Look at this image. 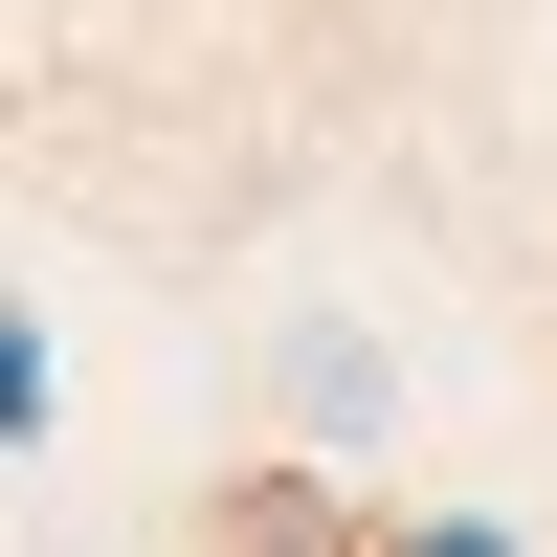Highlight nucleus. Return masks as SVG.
<instances>
[{"mask_svg": "<svg viewBox=\"0 0 557 557\" xmlns=\"http://www.w3.org/2000/svg\"><path fill=\"white\" fill-rule=\"evenodd\" d=\"M290 380H312V424H380V335H335V312L290 335Z\"/></svg>", "mask_w": 557, "mask_h": 557, "instance_id": "2", "label": "nucleus"}, {"mask_svg": "<svg viewBox=\"0 0 557 557\" xmlns=\"http://www.w3.org/2000/svg\"><path fill=\"white\" fill-rule=\"evenodd\" d=\"M23 424H45V335L0 312V446H23Z\"/></svg>", "mask_w": 557, "mask_h": 557, "instance_id": "3", "label": "nucleus"}, {"mask_svg": "<svg viewBox=\"0 0 557 557\" xmlns=\"http://www.w3.org/2000/svg\"><path fill=\"white\" fill-rule=\"evenodd\" d=\"M223 535H246V557H380V535H357L312 469H246V491H223Z\"/></svg>", "mask_w": 557, "mask_h": 557, "instance_id": "1", "label": "nucleus"}, {"mask_svg": "<svg viewBox=\"0 0 557 557\" xmlns=\"http://www.w3.org/2000/svg\"><path fill=\"white\" fill-rule=\"evenodd\" d=\"M380 557H513V535H469V513H401V535H380Z\"/></svg>", "mask_w": 557, "mask_h": 557, "instance_id": "4", "label": "nucleus"}]
</instances>
